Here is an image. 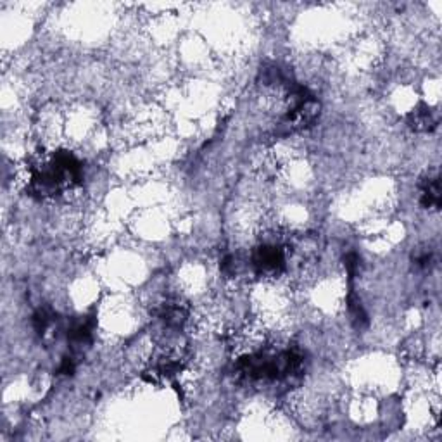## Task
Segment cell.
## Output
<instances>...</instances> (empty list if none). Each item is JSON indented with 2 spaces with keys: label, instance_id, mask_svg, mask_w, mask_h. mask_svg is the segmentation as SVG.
I'll return each instance as SVG.
<instances>
[{
  "label": "cell",
  "instance_id": "6da1fadb",
  "mask_svg": "<svg viewBox=\"0 0 442 442\" xmlns=\"http://www.w3.org/2000/svg\"><path fill=\"white\" fill-rule=\"evenodd\" d=\"M251 264L256 275L278 277L287 266V251L277 240H266L255 249L251 256Z\"/></svg>",
  "mask_w": 442,
  "mask_h": 442
},
{
  "label": "cell",
  "instance_id": "7a4b0ae2",
  "mask_svg": "<svg viewBox=\"0 0 442 442\" xmlns=\"http://www.w3.org/2000/svg\"><path fill=\"white\" fill-rule=\"evenodd\" d=\"M420 202L425 210H439L441 207V183L437 175H428L420 182Z\"/></svg>",
  "mask_w": 442,
  "mask_h": 442
},
{
  "label": "cell",
  "instance_id": "3957f363",
  "mask_svg": "<svg viewBox=\"0 0 442 442\" xmlns=\"http://www.w3.org/2000/svg\"><path fill=\"white\" fill-rule=\"evenodd\" d=\"M409 126H411L415 132H431L437 126V118L433 116L432 110L428 109H420L415 113L409 114Z\"/></svg>",
  "mask_w": 442,
  "mask_h": 442
}]
</instances>
